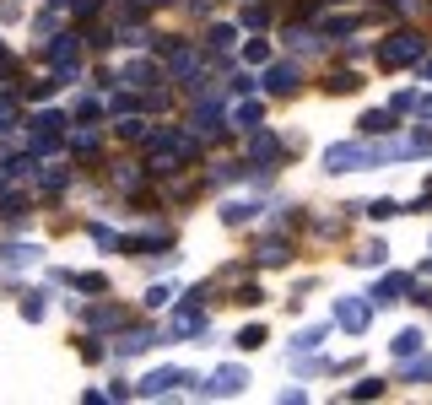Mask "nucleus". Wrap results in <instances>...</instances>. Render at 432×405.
<instances>
[{
  "instance_id": "26",
  "label": "nucleus",
  "mask_w": 432,
  "mask_h": 405,
  "mask_svg": "<svg viewBox=\"0 0 432 405\" xmlns=\"http://www.w3.org/2000/svg\"><path fill=\"white\" fill-rule=\"evenodd\" d=\"M238 303H243V308H259V303H265V292H259V286H238Z\"/></svg>"
},
{
  "instance_id": "11",
  "label": "nucleus",
  "mask_w": 432,
  "mask_h": 405,
  "mask_svg": "<svg viewBox=\"0 0 432 405\" xmlns=\"http://www.w3.org/2000/svg\"><path fill=\"white\" fill-rule=\"evenodd\" d=\"M357 86H362L357 71H335L330 81H324V92H335V98H341V92H357Z\"/></svg>"
},
{
  "instance_id": "16",
  "label": "nucleus",
  "mask_w": 432,
  "mask_h": 405,
  "mask_svg": "<svg viewBox=\"0 0 432 405\" xmlns=\"http://www.w3.org/2000/svg\"><path fill=\"white\" fill-rule=\"evenodd\" d=\"M421 341H427L421 330H400V335H395V356H411V351H421Z\"/></svg>"
},
{
  "instance_id": "31",
  "label": "nucleus",
  "mask_w": 432,
  "mask_h": 405,
  "mask_svg": "<svg viewBox=\"0 0 432 405\" xmlns=\"http://www.w3.org/2000/svg\"><path fill=\"white\" fill-rule=\"evenodd\" d=\"M421 76H427V81H432V60H427V65H421Z\"/></svg>"
},
{
  "instance_id": "24",
  "label": "nucleus",
  "mask_w": 432,
  "mask_h": 405,
  "mask_svg": "<svg viewBox=\"0 0 432 405\" xmlns=\"http://www.w3.org/2000/svg\"><path fill=\"white\" fill-rule=\"evenodd\" d=\"M243 60H254V65H265V60H271V44H259V38H254V44H248V49H243Z\"/></svg>"
},
{
  "instance_id": "33",
  "label": "nucleus",
  "mask_w": 432,
  "mask_h": 405,
  "mask_svg": "<svg viewBox=\"0 0 432 405\" xmlns=\"http://www.w3.org/2000/svg\"><path fill=\"white\" fill-rule=\"evenodd\" d=\"M427 276H432V259H427Z\"/></svg>"
},
{
  "instance_id": "10",
  "label": "nucleus",
  "mask_w": 432,
  "mask_h": 405,
  "mask_svg": "<svg viewBox=\"0 0 432 405\" xmlns=\"http://www.w3.org/2000/svg\"><path fill=\"white\" fill-rule=\"evenodd\" d=\"M357 265H362V270H383V265H389V244H368V249L357 254Z\"/></svg>"
},
{
  "instance_id": "27",
  "label": "nucleus",
  "mask_w": 432,
  "mask_h": 405,
  "mask_svg": "<svg viewBox=\"0 0 432 405\" xmlns=\"http://www.w3.org/2000/svg\"><path fill=\"white\" fill-rule=\"evenodd\" d=\"M168 303H173L168 286H151V292H146V308H168Z\"/></svg>"
},
{
  "instance_id": "12",
  "label": "nucleus",
  "mask_w": 432,
  "mask_h": 405,
  "mask_svg": "<svg viewBox=\"0 0 432 405\" xmlns=\"http://www.w3.org/2000/svg\"><path fill=\"white\" fill-rule=\"evenodd\" d=\"M357 124H362V135H389V130H395V124H389V114H378V109H368Z\"/></svg>"
},
{
  "instance_id": "25",
  "label": "nucleus",
  "mask_w": 432,
  "mask_h": 405,
  "mask_svg": "<svg viewBox=\"0 0 432 405\" xmlns=\"http://www.w3.org/2000/svg\"><path fill=\"white\" fill-rule=\"evenodd\" d=\"M259 265H286V254H281V244H265V249H259Z\"/></svg>"
},
{
  "instance_id": "6",
  "label": "nucleus",
  "mask_w": 432,
  "mask_h": 405,
  "mask_svg": "<svg viewBox=\"0 0 432 405\" xmlns=\"http://www.w3.org/2000/svg\"><path fill=\"white\" fill-rule=\"evenodd\" d=\"M184 379H189V373H179V368H157V373H146V379H141L136 394H146V400H151V394H168L173 384H184Z\"/></svg>"
},
{
  "instance_id": "1",
  "label": "nucleus",
  "mask_w": 432,
  "mask_h": 405,
  "mask_svg": "<svg viewBox=\"0 0 432 405\" xmlns=\"http://www.w3.org/2000/svg\"><path fill=\"white\" fill-rule=\"evenodd\" d=\"M421 54H427V38H421V33H395V38H383V44H378V65H383V71H400V65L421 60Z\"/></svg>"
},
{
  "instance_id": "4",
  "label": "nucleus",
  "mask_w": 432,
  "mask_h": 405,
  "mask_svg": "<svg viewBox=\"0 0 432 405\" xmlns=\"http://www.w3.org/2000/svg\"><path fill=\"white\" fill-rule=\"evenodd\" d=\"M243 389H248V373L243 368H216L211 384H206V394H243Z\"/></svg>"
},
{
  "instance_id": "20",
  "label": "nucleus",
  "mask_w": 432,
  "mask_h": 405,
  "mask_svg": "<svg viewBox=\"0 0 432 405\" xmlns=\"http://www.w3.org/2000/svg\"><path fill=\"white\" fill-rule=\"evenodd\" d=\"M259 346H265V330H259V324L238 330V351H259Z\"/></svg>"
},
{
  "instance_id": "15",
  "label": "nucleus",
  "mask_w": 432,
  "mask_h": 405,
  "mask_svg": "<svg viewBox=\"0 0 432 405\" xmlns=\"http://www.w3.org/2000/svg\"><path fill=\"white\" fill-rule=\"evenodd\" d=\"M362 216H373V221H389V216H400V206L395 200H368V206H357Z\"/></svg>"
},
{
  "instance_id": "32",
  "label": "nucleus",
  "mask_w": 432,
  "mask_h": 405,
  "mask_svg": "<svg viewBox=\"0 0 432 405\" xmlns=\"http://www.w3.org/2000/svg\"><path fill=\"white\" fill-rule=\"evenodd\" d=\"M389 6H406V0H389Z\"/></svg>"
},
{
  "instance_id": "23",
  "label": "nucleus",
  "mask_w": 432,
  "mask_h": 405,
  "mask_svg": "<svg viewBox=\"0 0 432 405\" xmlns=\"http://www.w3.org/2000/svg\"><path fill=\"white\" fill-rule=\"evenodd\" d=\"M271 22V11H265V6H243V27H265Z\"/></svg>"
},
{
  "instance_id": "22",
  "label": "nucleus",
  "mask_w": 432,
  "mask_h": 405,
  "mask_svg": "<svg viewBox=\"0 0 432 405\" xmlns=\"http://www.w3.org/2000/svg\"><path fill=\"white\" fill-rule=\"evenodd\" d=\"M383 394V384L378 379H362V384H351V400H378Z\"/></svg>"
},
{
  "instance_id": "19",
  "label": "nucleus",
  "mask_w": 432,
  "mask_h": 405,
  "mask_svg": "<svg viewBox=\"0 0 432 405\" xmlns=\"http://www.w3.org/2000/svg\"><path fill=\"white\" fill-rule=\"evenodd\" d=\"M324 335H330V330H324V324H313V330H303V335L292 341V351H313V346H324Z\"/></svg>"
},
{
  "instance_id": "7",
  "label": "nucleus",
  "mask_w": 432,
  "mask_h": 405,
  "mask_svg": "<svg viewBox=\"0 0 432 405\" xmlns=\"http://www.w3.org/2000/svg\"><path fill=\"white\" fill-rule=\"evenodd\" d=\"M259 103H238V109H227V124H238V130H259Z\"/></svg>"
},
{
  "instance_id": "14",
  "label": "nucleus",
  "mask_w": 432,
  "mask_h": 405,
  "mask_svg": "<svg viewBox=\"0 0 432 405\" xmlns=\"http://www.w3.org/2000/svg\"><path fill=\"white\" fill-rule=\"evenodd\" d=\"M406 286H411L406 276H389V281H383V286H378L373 297H378V303H400V297H406Z\"/></svg>"
},
{
  "instance_id": "8",
  "label": "nucleus",
  "mask_w": 432,
  "mask_h": 405,
  "mask_svg": "<svg viewBox=\"0 0 432 405\" xmlns=\"http://www.w3.org/2000/svg\"><path fill=\"white\" fill-rule=\"evenodd\" d=\"M248 157L254 162H276L281 157V141H276V135H254V141H248Z\"/></svg>"
},
{
  "instance_id": "13",
  "label": "nucleus",
  "mask_w": 432,
  "mask_h": 405,
  "mask_svg": "<svg viewBox=\"0 0 432 405\" xmlns=\"http://www.w3.org/2000/svg\"><path fill=\"white\" fill-rule=\"evenodd\" d=\"M151 341H157V335H151V330H130V335H124V341H119V356H136V351H146Z\"/></svg>"
},
{
  "instance_id": "30",
  "label": "nucleus",
  "mask_w": 432,
  "mask_h": 405,
  "mask_svg": "<svg viewBox=\"0 0 432 405\" xmlns=\"http://www.w3.org/2000/svg\"><path fill=\"white\" fill-rule=\"evenodd\" d=\"M416 114H421V119H432V98H416Z\"/></svg>"
},
{
  "instance_id": "2",
  "label": "nucleus",
  "mask_w": 432,
  "mask_h": 405,
  "mask_svg": "<svg viewBox=\"0 0 432 405\" xmlns=\"http://www.w3.org/2000/svg\"><path fill=\"white\" fill-rule=\"evenodd\" d=\"M335 324H341V330H351V335H362V330H368V303H362L357 292L335 297Z\"/></svg>"
},
{
  "instance_id": "17",
  "label": "nucleus",
  "mask_w": 432,
  "mask_h": 405,
  "mask_svg": "<svg viewBox=\"0 0 432 405\" xmlns=\"http://www.w3.org/2000/svg\"><path fill=\"white\" fill-rule=\"evenodd\" d=\"M206 44H211V49H233V44H238V33H233L227 22H216V27L206 33Z\"/></svg>"
},
{
  "instance_id": "21",
  "label": "nucleus",
  "mask_w": 432,
  "mask_h": 405,
  "mask_svg": "<svg viewBox=\"0 0 432 405\" xmlns=\"http://www.w3.org/2000/svg\"><path fill=\"white\" fill-rule=\"evenodd\" d=\"M124 81H130V86H151V81H157V71H151V65H130Z\"/></svg>"
},
{
  "instance_id": "9",
  "label": "nucleus",
  "mask_w": 432,
  "mask_h": 405,
  "mask_svg": "<svg viewBox=\"0 0 432 405\" xmlns=\"http://www.w3.org/2000/svg\"><path fill=\"white\" fill-rule=\"evenodd\" d=\"M254 200H227V206H222V221H227V227H238V221H254Z\"/></svg>"
},
{
  "instance_id": "28",
  "label": "nucleus",
  "mask_w": 432,
  "mask_h": 405,
  "mask_svg": "<svg viewBox=\"0 0 432 405\" xmlns=\"http://www.w3.org/2000/svg\"><path fill=\"white\" fill-rule=\"evenodd\" d=\"M92 319H98V324H124V314H119V308H98Z\"/></svg>"
},
{
  "instance_id": "3",
  "label": "nucleus",
  "mask_w": 432,
  "mask_h": 405,
  "mask_svg": "<svg viewBox=\"0 0 432 405\" xmlns=\"http://www.w3.org/2000/svg\"><path fill=\"white\" fill-rule=\"evenodd\" d=\"M200 330H206V303L189 297V303L173 314V335H200Z\"/></svg>"
},
{
  "instance_id": "18",
  "label": "nucleus",
  "mask_w": 432,
  "mask_h": 405,
  "mask_svg": "<svg viewBox=\"0 0 432 405\" xmlns=\"http://www.w3.org/2000/svg\"><path fill=\"white\" fill-rule=\"evenodd\" d=\"M357 27H362V16H335V22H324V38H346Z\"/></svg>"
},
{
  "instance_id": "29",
  "label": "nucleus",
  "mask_w": 432,
  "mask_h": 405,
  "mask_svg": "<svg viewBox=\"0 0 432 405\" xmlns=\"http://www.w3.org/2000/svg\"><path fill=\"white\" fill-rule=\"evenodd\" d=\"M416 109V92H395V114H411Z\"/></svg>"
},
{
  "instance_id": "5",
  "label": "nucleus",
  "mask_w": 432,
  "mask_h": 405,
  "mask_svg": "<svg viewBox=\"0 0 432 405\" xmlns=\"http://www.w3.org/2000/svg\"><path fill=\"white\" fill-rule=\"evenodd\" d=\"M265 92H276V98H286V92H297V65H292V60L271 65V71H265Z\"/></svg>"
}]
</instances>
